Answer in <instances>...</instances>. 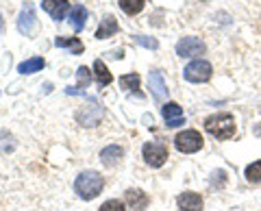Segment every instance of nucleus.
Masks as SVG:
<instances>
[{"instance_id":"f257e3e1","label":"nucleus","mask_w":261,"mask_h":211,"mask_svg":"<svg viewBox=\"0 0 261 211\" xmlns=\"http://www.w3.org/2000/svg\"><path fill=\"white\" fill-rule=\"evenodd\" d=\"M102 188H105V178L102 174L94 172V170L81 172L74 181V190L79 194V198H83V200H94L102 192Z\"/></svg>"},{"instance_id":"f03ea898","label":"nucleus","mask_w":261,"mask_h":211,"mask_svg":"<svg viewBox=\"0 0 261 211\" xmlns=\"http://www.w3.org/2000/svg\"><path fill=\"white\" fill-rule=\"evenodd\" d=\"M205 131L216 140H231L235 135V118L231 113H214L205 120Z\"/></svg>"},{"instance_id":"7ed1b4c3","label":"nucleus","mask_w":261,"mask_h":211,"mask_svg":"<svg viewBox=\"0 0 261 211\" xmlns=\"http://www.w3.org/2000/svg\"><path fill=\"white\" fill-rule=\"evenodd\" d=\"M202 144H205V140H202V135L196 131V128H187V131L178 133L174 137V146L178 152H185V155H194V152H198L202 148Z\"/></svg>"},{"instance_id":"20e7f679","label":"nucleus","mask_w":261,"mask_h":211,"mask_svg":"<svg viewBox=\"0 0 261 211\" xmlns=\"http://www.w3.org/2000/svg\"><path fill=\"white\" fill-rule=\"evenodd\" d=\"M211 74H214V68H211V63L205 59H194L187 63L183 70V76L190 81V83H207Z\"/></svg>"},{"instance_id":"39448f33","label":"nucleus","mask_w":261,"mask_h":211,"mask_svg":"<svg viewBox=\"0 0 261 211\" xmlns=\"http://www.w3.org/2000/svg\"><path fill=\"white\" fill-rule=\"evenodd\" d=\"M142 155L150 168H161L168 161V146L161 142H146L142 146Z\"/></svg>"},{"instance_id":"423d86ee","label":"nucleus","mask_w":261,"mask_h":211,"mask_svg":"<svg viewBox=\"0 0 261 211\" xmlns=\"http://www.w3.org/2000/svg\"><path fill=\"white\" fill-rule=\"evenodd\" d=\"M102 118H105V109L94 98H89L85 107H81L76 111V122L83 124V126H96V124H100Z\"/></svg>"},{"instance_id":"0eeeda50","label":"nucleus","mask_w":261,"mask_h":211,"mask_svg":"<svg viewBox=\"0 0 261 211\" xmlns=\"http://www.w3.org/2000/svg\"><path fill=\"white\" fill-rule=\"evenodd\" d=\"M35 27H37V15H35V7H33V3H24L22 11L18 15V31L22 35L31 37L33 33H35Z\"/></svg>"},{"instance_id":"6e6552de","label":"nucleus","mask_w":261,"mask_h":211,"mask_svg":"<svg viewBox=\"0 0 261 211\" xmlns=\"http://www.w3.org/2000/svg\"><path fill=\"white\" fill-rule=\"evenodd\" d=\"M207 50L205 42H200L198 37H183L176 44V55L178 57H198Z\"/></svg>"},{"instance_id":"1a4fd4ad","label":"nucleus","mask_w":261,"mask_h":211,"mask_svg":"<svg viewBox=\"0 0 261 211\" xmlns=\"http://www.w3.org/2000/svg\"><path fill=\"white\" fill-rule=\"evenodd\" d=\"M161 113H163V120H166V124L170 128H176L185 124V116H183V107L176 102H166L161 107Z\"/></svg>"},{"instance_id":"9d476101","label":"nucleus","mask_w":261,"mask_h":211,"mask_svg":"<svg viewBox=\"0 0 261 211\" xmlns=\"http://www.w3.org/2000/svg\"><path fill=\"white\" fill-rule=\"evenodd\" d=\"M42 7H44V11L50 15L55 22H61L65 15H68V11H70V3H68V0H42Z\"/></svg>"},{"instance_id":"9b49d317","label":"nucleus","mask_w":261,"mask_h":211,"mask_svg":"<svg viewBox=\"0 0 261 211\" xmlns=\"http://www.w3.org/2000/svg\"><path fill=\"white\" fill-rule=\"evenodd\" d=\"M176 202L181 211H202V198L196 192H183L176 196Z\"/></svg>"},{"instance_id":"f8f14e48","label":"nucleus","mask_w":261,"mask_h":211,"mask_svg":"<svg viewBox=\"0 0 261 211\" xmlns=\"http://www.w3.org/2000/svg\"><path fill=\"white\" fill-rule=\"evenodd\" d=\"M148 87L152 89V96H154L157 100L168 98V85H166V78H163V74H161L159 70L150 72V76H148Z\"/></svg>"},{"instance_id":"ddd939ff","label":"nucleus","mask_w":261,"mask_h":211,"mask_svg":"<svg viewBox=\"0 0 261 211\" xmlns=\"http://www.w3.org/2000/svg\"><path fill=\"white\" fill-rule=\"evenodd\" d=\"M148 200H150L148 194L142 190H126V202L133 211H144L148 207Z\"/></svg>"},{"instance_id":"4468645a","label":"nucleus","mask_w":261,"mask_h":211,"mask_svg":"<svg viewBox=\"0 0 261 211\" xmlns=\"http://www.w3.org/2000/svg\"><path fill=\"white\" fill-rule=\"evenodd\" d=\"M118 33V20L113 15H105L100 20V27L96 29V39H107V37H113Z\"/></svg>"},{"instance_id":"2eb2a0df","label":"nucleus","mask_w":261,"mask_h":211,"mask_svg":"<svg viewBox=\"0 0 261 211\" xmlns=\"http://www.w3.org/2000/svg\"><path fill=\"white\" fill-rule=\"evenodd\" d=\"M122 157H124V148H122V146H116V144H111V146H107V148L100 150V161L105 166H113Z\"/></svg>"},{"instance_id":"dca6fc26","label":"nucleus","mask_w":261,"mask_h":211,"mask_svg":"<svg viewBox=\"0 0 261 211\" xmlns=\"http://www.w3.org/2000/svg\"><path fill=\"white\" fill-rule=\"evenodd\" d=\"M85 20H87V9L83 5H76L70 9V24L72 29L76 31V33H81V31L85 29Z\"/></svg>"},{"instance_id":"f3484780","label":"nucleus","mask_w":261,"mask_h":211,"mask_svg":"<svg viewBox=\"0 0 261 211\" xmlns=\"http://www.w3.org/2000/svg\"><path fill=\"white\" fill-rule=\"evenodd\" d=\"M94 74H96V83L100 85V87H107L111 81H113L111 72H109L107 66H105L102 59H96V61H94Z\"/></svg>"},{"instance_id":"a211bd4d","label":"nucleus","mask_w":261,"mask_h":211,"mask_svg":"<svg viewBox=\"0 0 261 211\" xmlns=\"http://www.w3.org/2000/svg\"><path fill=\"white\" fill-rule=\"evenodd\" d=\"M55 46L57 48H68L72 55H81V52L85 50V46L81 44L79 37H57L55 39Z\"/></svg>"},{"instance_id":"6ab92c4d","label":"nucleus","mask_w":261,"mask_h":211,"mask_svg":"<svg viewBox=\"0 0 261 211\" xmlns=\"http://www.w3.org/2000/svg\"><path fill=\"white\" fill-rule=\"evenodd\" d=\"M44 66H46V61L42 59V57H33V59H27V61L20 63L18 72L20 74H35V72L44 70Z\"/></svg>"},{"instance_id":"aec40b11","label":"nucleus","mask_w":261,"mask_h":211,"mask_svg":"<svg viewBox=\"0 0 261 211\" xmlns=\"http://www.w3.org/2000/svg\"><path fill=\"white\" fill-rule=\"evenodd\" d=\"M120 87L126 89V92H133V94H142L140 92V74H137V72H130V74L120 76Z\"/></svg>"},{"instance_id":"412c9836","label":"nucleus","mask_w":261,"mask_h":211,"mask_svg":"<svg viewBox=\"0 0 261 211\" xmlns=\"http://www.w3.org/2000/svg\"><path fill=\"white\" fill-rule=\"evenodd\" d=\"M118 5H120V9L124 11L126 15H137L144 9L146 0H118Z\"/></svg>"},{"instance_id":"4be33fe9","label":"nucleus","mask_w":261,"mask_h":211,"mask_svg":"<svg viewBox=\"0 0 261 211\" xmlns=\"http://www.w3.org/2000/svg\"><path fill=\"white\" fill-rule=\"evenodd\" d=\"M246 178L250 183H261V159L252 161L250 166H246Z\"/></svg>"},{"instance_id":"5701e85b","label":"nucleus","mask_w":261,"mask_h":211,"mask_svg":"<svg viewBox=\"0 0 261 211\" xmlns=\"http://www.w3.org/2000/svg\"><path fill=\"white\" fill-rule=\"evenodd\" d=\"M76 81H79V89H81V92H83L85 87H89V83H92V72H89V68L81 66L76 70Z\"/></svg>"},{"instance_id":"b1692460","label":"nucleus","mask_w":261,"mask_h":211,"mask_svg":"<svg viewBox=\"0 0 261 211\" xmlns=\"http://www.w3.org/2000/svg\"><path fill=\"white\" fill-rule=\"evenodd\" d=\"M98 211H126V207H124V202H122V200L111 198V200H107V202H102Z\"/></svg>"},{"instance_id":"393cba45","label":"nucleus","mask_w":261,"mask_h":211,"mask_svg":"<svg viewBox=\"0 0 261 211\" xmlns=\"http://www.w3.org/2000/svg\"><path fill=\"white\" fill-rule=\"evenodd\" d=\"M135 42L144 46V48H150V50H157L159 48V42L154 37H146V35H135Z\"/></svg>"},{"instance_id":"a878e982","label":"nucleus","mask_w":261,"mask_h":211,"mask_svg":"<svg viewBox=\"0 0 261 211\" xmlns=\"http://www.w3.org/2000/svg\"><path fill=\"white\" fill-rule=\"evenodd\" d=\"M3 29H5V20H3V15H0V33H3Z\"/></svg>"}]
</instances>
